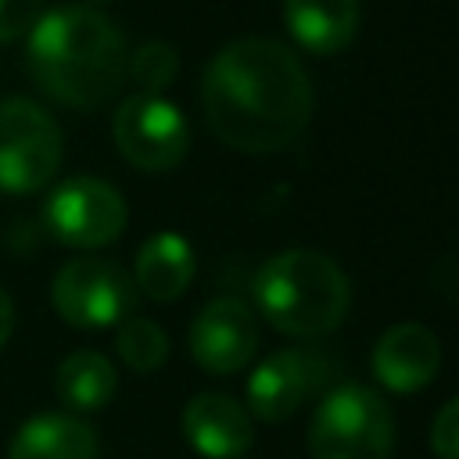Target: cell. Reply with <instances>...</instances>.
I'll return each instance as SVG.
<instances>
[{"label":"cell","mask_w":459,"mask_h":459,"mask_svg":"<svg viewBox=\"0 0 459 459\" xmlns=\"http://www.w3.org/2000/svg\"><path fill=\"white\" fill-rule=\"evenodd\" d=\"M11 330H14V301H11V294L0 287V348L7 344Z\"/></svg>","instance_id":"44dd1931"},{"label":"cell","mask_w":459,"mask_h":459,"mask_svg":"<svg viewBox=\"0 0 459 459\" xmlns=\"http://www.w3.org/2000/svg\"><path fill=\"white\" fill-rule=\"evenodd\" d=\"M7 459H100V441L75 412H36L14 430Z\"/></svg>","instance_id":"4fadbf2b"},{"label":"cell","mask_w":459,"mask_h":459,"mask_svg":"<svg viewBox=\"0 0 459 459\" xmlns=\"http://www.w3.org/2000/svg\"><path fill=\"white\" fill-rule=\"evenodd\" d=\"M39 14H43V0H0V47L29 36Z\"/></svg>","instance_id":"d6986e66"},{"label":"cell","mask_w":459,"mask_h":459,"mask_svg":"<svg viewBox=\"0 0 459 459\" xmlns=\"http://www.w3.org/2000/svg\"><path fill=\"white\" fill-rule=\"evenodd\" d=\"M283 22L308 54H341L359 32V0H283Z\"/></svg>","instance_id":"5bb4252c"},{"label":"cell","mask_w":459,"mask_h":459,"mask_svg":"<svg viewBox=\"0 0 459 459\" xmlns=\"http://www.w3.org/2000/svg\"><path fill=\"white\" fill-rule=\"evenodd\" d=\"M430 448L437 459H459V394L441 405L430 427Z\"/></svg>","instance_id":"ffe728a7"},{"label":"cell","mask_w":459,"mask_h":459,"mask_svg":"<svg viewBox=\"0 0 459 459\" xmlns=\"http://www.w3.org/2000/svg\"><path fill=\"white\" fill-rule=\"evenodd\" d=\"M323 377L319 355L308 351H276L265 362H258L247 377V412L262 423H280L290 412L301 409V402L316 391Z\"/></svg>","instance_id":"30bf717a"},{"label":"cell","mask_w":459,"mask_h":459,"mask_svg":"<svg viewBox=\"0 0 459 459\" xmlns=\"http://www.w3.org/2000/svg\"><path fill=\"white\" fill-rule=\"evenodd\" d=\"M115 387H118V373L111 366V359L93 351V348H79V351L65 355L57 373H54V391L68 412L104 409L111 402Z\"/></svg>","instance_id":"2e32d148"},{"label":"cell","mask_w":459,"mask_h":459,"mask_svg":"<svg viewBox=\"0 0 459 459\" xmlns=\"http://www.w3.org/2000/svg\"><path fill=\"white\" fill-rule=\"evenodd\" d=\"M54 312L75 330H104L129 319L136 305L133 276L111 258H72L50 283Z\"/></svg>","instance_id":"8992f818"},{"label":"cell","mask_w":459,"mask_h":459,"mask_svg":"<svg viewBox=\"0 0 459 459\" xmlns=\"http://www.w3.org/2000/svg\"><path fill=\"white\" fill-rule=\"evenodd\" d=\"M194 269H197V258H194V247L186 244V237L161 230L140 244V251L133 258V283L151 301H176L190 287Z\"/></svg>","instance_id":"9a60e30c"},{"label":"cell","mask_w":459,"mask_h":459,"mask_svg":"<svg viewBox=\"0 0 459 459\" xmlns=\"http://www.w3.org/2000/svg\"><path fill=\"white\" fill-rule=\"evenodd\" d=\"M394 416L380 391L344 380L330 387L308 423L312 459H391Z\"/></svg>","instance_id":"277c9868"},{"label":"cell","mask_w":459,"mask_h":459,"mask_svg":"<svg viewBox=\"0 0 459 459\" xmlns=\"http://www.w3.org/2000/svg\"><path fill=\"white\" fill-rule=\"evenodd\" d=\"M115 348H118V359L136 373H151V369L165 366V359H169L165 330L154 319H143V316H129V319L118 323Z\"/></svg>","instance_id":"e0dca14e"},{"label":"cell","mask_w":459,"mask_h":459,"mask_svg":"<svg viewBox=\"0 0 459 459\" xmlns=\"http://www.w3.org/2000/svg\"><path fill=\"white\" fill-rule=\"evenodd\" d=\"M126 197L97 176L61 179L43 201L47 233L75 251H93L122 237L126 230Z\"/></svg>","instance_id":"52a82bcc"},{"label":"cell","mask_w":459,"mask_h":459,"mask_svg":"<svg viewBox=\"0 0 459 459\" xmlns=\"http://www.w3.org/2000/svg\"><path fill=\"white\" fill-rule=\"evenodd\" d=\"M183 434L204 459H240L255 441V423L237 398L201 391L183 405Z\"/></svg>","instance_id":"7c38bea8"},{"label":"cell","mask_w":459,"mask_h":459,"mask_svg":"<svg viewBox=\"0 0 459 459\" xmlns=\"http://www.w3.org/2000/svg\"><path fill=\"white\" fill-rule=\"evenodd\" d=\"M111 133L122 158L143 172L176 169L190 147V126L183 111L161 93L126 97L111 118Z\"/></svg>","instance_id":"ba28073f"},{"label":"cell","mask_w":459,"mask_h":459,"mask_svg":"<svg viewBox=\"0 0 459 459\" xmlns=\"http://www.w3.org/2000/svg\"><path fill=\"white\" fill-rule=\"evenodd\" d=\"M373 377L394 394H412L437 377L441 341L423 323H394L373 344Z\"/></svg>","instance_id":"8fae6325"},{"label":"cell","mask_w":459,"mask_h":459,"mask_svg":"<svg viewBox=\"0 0 459 459\" xmlns=\"http://www.w3.org/2000/svg\"><path fill=\"white\" fill-rule=\"evenodd\" d=\"M176 68H179L176 50L165 39H147L129 54L126 79H133L140 86V93H161L176 79Z\"/></svg>","instance_id":"ac0fdd59"},{"label":"cell","mask_w":459,"mask_h":459,"mask_svg":"<svg viewBox=\"0 0 459 459\" xmlns=\"http://www.w3.org/2000/svg\"><path fill=\"white\" fill-rule=\"evenodd\" d=\"M129 47L122 29L90 4H61L39 14L25 36L29 79L57 104L90 111L126 82Z\"/></svg>","instance_id":"7a4b0ae2"},{"label":"cell","mask_w":459,"mask_h":459,"mask_svg":"<svg viewBox=\"0 0 459 459\" xmlns=\"http://www.w3.org/2000/svg\"><path fill=\"white\" fill-rule=\"evenodd\" d=\"M265 323L290 337H323L348 312L351 287L341 265L312 247H290L265 258L251 280Z\"/></svg>","instance_id":"3957f363"},{"label":"cell","mask_w":459,"mask_h":459,"mask_svg":"<svg viewBox=\"0 0 459 459\" xmlns=\"http://www.w3.org/2000/svg\"><path fill=\"white\" fill-rule=\"evenodd\" d=\"M212 133L244 151L273 154L294 143L312 118V82L290 47L265 36L226 43L201 79Z\"/></svg>","instance_id":"6da1fadb"},{"label":"cell","mask_w":459,"mask_h":459,"mask_svg":"<svg viewBox=\"0 0 459 459\" xmlns=\"http://www.w3.org/2000/svg\"><path fill=\"white\" fill-rule=\"evenodd\" d=\"M258 351L255 312L237 298L208 301L190 323V355L204 373L226 377L244 369Z\"/></svg>","instance_id":"9c48e42d"},{"label":"cell","mask_w":459,"mask_h":459,"mask_svg":"<svg viewBox=\"0 0 459 459\" xmlns=\"http://www.w3.org/2000/svg\"><path fill=\"white\" fill-rule=\"evenodd\" d=\"M61 126L29 97H0V194H36L61 169Z\"/></svg>","instance_id":"5b68a950"}]
</instances>
